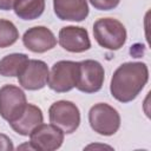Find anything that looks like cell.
Instances as JSON below:
<instances>
[{"label":"cell","instance_id":"cell-14","mask_svg":"<svg viewBox=\"0 0 151 151\" xmlns=\"http://www.w3.org/2000/svg\"><path fill=\"white\" fill-rule=\"evenodd\" d=\"M13 9L22 20L38 19L45 11V0H15Z\"/></svg>","mask_w":151,"mask_h":151},{"label":"cell","instance_id":"cell-8","mask_svg":"<svg viewBox=\"0 0 151 151\" xmlns=\"http://www.w3.org/2000/svg\"><path fill=\"white\" fill-rule=\"evenodd\" d=\"M64 134L58 126L41 123L29 133V144L33 150L54 151L63 145Z\"/></svg>","mask_w":151,"mask_h":151},{"label":"cell","instance_id":"cell-5","mask_svg":"<svg viewBox=\"0 0 151 151\" xmlns=\"http://www.w3.org/2000/svg\"><path fill=\"white\" fill-rule=\"evenodd\" d=\"M50 123L58 126L64 133H73L80 124V111L70 100H58L48 109Z\"/></svg>","mask_w":151,"mask_h":151},{"label":"cell","instance_id":"cell-11","mask_svg":"<svg viewBox=\"0 0 151 151\" xmlns=\"http://www.w3.org/2000/svg\"><path fill=\"white\" fill-rule=\"evenodd\" d=\"M22 42L27 50L34 53H44L55 47L57 38L50 28L45 26H34L24 33Z\"/></svg>","mask_w":151,"mask_h":151},{"label":"cell","instance_id":"cell-6","mask_svg":"<svg viewBox=\"0 0 151 151\" xmlns=\"http://www.w3.org/2000/svg\"><path fill=\"white\" fill-rule=\"evenodd\" d=\"M26 105V94L19 86L7 84L0 88V116L8 124L24 113Z\"/></svg>","mask_w":151,"mask_h":151},{"label":"cell","instance_id":"cell-15","mask_svg":"<svg viewBox=\"0 0 151 151\" xmlns=\"http://www.w3.org/2000/svg\"><path fill=\"white\" fill-rule=\"evenodd\" d=\"M28 60V55L25 53H11L5 55L0 60V76L18 77Z\"/></svg>","mask_w":151,"mask_h":151},{"label":"cell","instance_id":"cell-16","mask_svg":"<svg viewBox=\"0 0 151 151\" xmlns=\"http://www.w3.org/2000/svg\"><path fill=\"white\" fill-rule=\"evenodd\" d=\"M18 39L19 31L15 25L7 19H0V48L12 46Z\"/></svg>","mask_w":151,"mask_h":151},{"label":"cell","instance_id":"cell-3","mask_svg":"<svg viewBox=\"0 0 151 151\" xmlns=\"http://www.w3.org/2000/svg\"><path fill=\"white\" fill-rule=\"evenodd\" d=\"M79 78V61L59 60L53 64L47 85L58 93L68 92L77 86Z\"/></svg>","mask_w":151,"mask_h":151},{"label":"cell","instance_id":"cell-18","mask_svg":"<svg viewBox=\"0 0 151 151\" xmlns=\"http://www.w3.org/2000/svg\"><path fill=\"white\" fill-rule=\"evenodd\" d=\"M13 149H14V146H13V143H12L11 138L7 137L4 133H0V150L9 151V150H13Z\"/></svg>","mask_w":151,"mask_h":151},{"label":"cell","instance_id":"cell-19","mask_svg":"<svg viewBox=\"0 0 151 151\" xmlns=\"http://www.w3.org/2000/svg\"><path fill=\"white\" fill-rule=\"evenodd\" d=\"M15 0H0V9L9 11L13 8V4Z\"/></svg>","mask_w":151,"mask_h":151},{"label":"cell","instance_id":"cell-7","mask_svg":"<svg viewBox=\"0 0 151 151\" xmlns=\"http://www.w3.org/2000/svg\"><path fill=\"white\" fill-rule=\"evenodd\" d=\"M105 71L103 65L92 59L79 61V78L77 88L84 93L98 92L104 84Z\"/></svg>","mask_w":151,"mask_h":151},{"label":"cell","instance_id":"cell-12","mask_svg":"<svg viewBox=\"0 0 151 151\" xmlns=\"http://www.w3.org/2000/svg\"><path fill=\"white\" fill-rule=\"evenodd\" d=\"M53 9L60 20L83 21L88 15L87 0H53Z\"/></svg>","mask_w":151,"mask_h":151},{"label":"cell","instance_id":"cell-13","mask_svg":"<svg viewBox=\"0 0 151 151\" xmlns=\"http://www.w3.org/2000/svg\"><path fill=\"white\" fill-rule=\"evenodd\" d=\"M44 122L42 111L40 107L33 104L26 105L24 113L14 122L9 123L11 127L20 136H29V133Z\"/></svg>","mask_w":151,"mask_h":151},{"label":"cell","instance_id":"cell-2","mask_svg":"<svg viewBox=\"0 0 151 151\" xmlns=\"http://www.w3.org/2000/svg\"><path fill=\"white\" fill-rule=\"evenodd\" d=\"M93 37L104 48L117 51L126 41L127 33L125 26L113 18H100L93 24Z\"/></svg>","mask_w":151,"mask_h":151},{"label":"cell","instance_id":"cell-4","mask_svg":"<svg viewBox=\"0 0 151 151\" xmlns=\"http://www.w3.org/2000/svg\"><path fill=\"white\" fill-rule=\"evenodd\" d=\"M88 123L98 134L112 136L120 127V116L113 106L106 103H98L88 111Z\"/></svg>","mask_w":151,"mask_h":151},{"label":"cell","instance_id":"cell-1","mask_svg":"<svg viewBox=\"0 0 151 151\" xmlns=\"http://www.w3.org/2000/svg\"><path fill=\"white\" fill-rule=\"evenodd\" d=\"M149 80V68L145 63L129 61L122 64L112 74L110 92L120 103L132 101Z\"/></svg>","mask_w":151,"mask_h":151},{"label":"cell","instance_id":"cell-9","mask_svg":"<svg viewBox=\"0 0 151 151\" xmlns=\"http://www.w3.org/2000/svg\"><path fill=\"white\" fill-rule=\"evenodd\" d=\"M50 70L45 61L29 59L21 73L18 76L19 84L28 91H37L47 85Z\"/></svg>","mask_w":151,"mask_h":151},{"label":"cell","instance_id":"cell-20","mask_svg":"<svg viewBox=\"0 0 151 151\" xmlns=\"http://www.w3.org/2000/svg\"><path fill=\"white\" fill-rule=\"evenodd\" d=\"M91 147H107V149H111V146H107V145H88V146H86V149H91Z\"/></svg>","mask_w":151,"mask_h":151},{"label":"cell","instance_id":"cell-10","mask_svg":"<svg viewBox=\"0 0 151 151\" xmlns=\"http://www.w3.org/2000/svg\"><path fill=\"white\" fill-rule=\"evenodd\" d=\"M59 45L72 53H81L91 47L88 32L80 26H65L58 34Z\"/></svg>","mask_w":151,"mask_h":151},{"label":"cell","instance_id":"cell-17","mask_svg":"<svg viewBox=\"0 0 151 151\" xmlns=\"http://www.w3.org/2000/svg\"><path fill=\"white\" fill-rule=\"evenodd\" d=\"M90 4L99 11H110V9H114L120 0H88Z\"/></svg>","mask_w":151,"mask_h":151}]
</instances>
